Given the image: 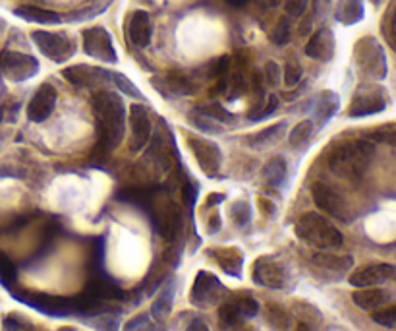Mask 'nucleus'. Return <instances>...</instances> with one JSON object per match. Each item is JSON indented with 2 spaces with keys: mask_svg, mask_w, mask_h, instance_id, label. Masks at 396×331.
I'll return each instance as SVG.
<instances>
[{
  "mask_svg": "<svg viewBox=\"0 0 396 331\" xmlns=\"http://www.w3.org/2000/svg\"><path fill=\"white\" fill-rule=\"evenodd\" d=\"M91 103L97 119V151L109 155L118 148V143L124 138V124H126L124 103L118 93L106 90L95 91Z\"/></svg>",
  "mask_w": 396,
  "mask_h": 331,
  "instance_id": "1",
  "label": "nucleus"
},
{
  "mask_svg": "<svg viewBox=\"0 0 396 331\" xmlns=\"http://www.w3.org/2000/svg\"><path fill=\"white\" fill-rule=\"evenodd\" d=\"M375 157V145L369 140H350L335 145L329 153L327 165L330 173L344 181L358 182L371 165Z\"/></svg>",
  "mask_w": 396,
  "mask_h": 331,
  "instance_id": "2",
  "label": "nucleus"
},
{
  "mask_svg": "<svg viewBox=\"0 0 396 331\" xmlns=\"http://www.w3.org/2000/svg\"><path fill=\"white\" fill-rule=\"evenodd\" d=\"M296 236L307 246L317 250H333L342 246V233L319 213H304L294 225Z\"/></svg>",
  "mask_w": 396,
  "mask_h": 331,
  "instance_id": "3",
  "label": "nucleus"
},
{
  "mask_svg": "<svg viewBox=\"0 0 396 331\" xmlns=\"http://www.w3.org/2000/svg\"><path fill=\"white\" fill-rule=\"evenodd\" d=\"M356 64L361 70V74L373 80H383L387 76V59L383 53L381 45L371 37H364L358 41L354 49Z\"/></svg>",
  "mask_w": 396,
  "mask_h": 331,
  "instance_id": "4",
  "label": "nucleus"
},
{
  "mask_svg": "<svg viewBox=\"0 0 396 331\" xmlns=\"http://www.w3.org/2000/svg\"><path fill=\"white\" fill-rule=\"evenodd\" d=\"M387 107V97H385V90L381 85L375 83H364L359 85L354 97L348 107V116L350 119H361V116H369V114H377L385 111Z\"/></svg>",
  "mask_w": 396,
  "mask_h": 331,
  "instance_id": "5",
  "label": "nucleus"
},
{
  "mask_svg": "<svg viewBox=\"0 0 396 331\" xmlns=\"http://www.w3.org/2000/svg\"><path fill=\"white\" fill-rule=\"evenodd\" d=\"M311 198H314L315 205L319 210L329 213L330 217L338 219L342 223H350L352 217H354L346 198L325 182H315L311 186Z\"/></svg>",
  "mask_w": 396,
  "mask_h": 331,
  "instance_id": "6",
  "label": "nucleus"
},
{
  "mask_svg": "<svg viewBox=\"0 0 396 331\" xmlns=\"http://www.w3.org/2000/svg\"><path fill=\"white\" fill-rule=\"evenodd\" d=\"M31 39L39 47V51L45 54L49 61L56 62V64L66 62L75 53V43L64 33L37 30L31 33Z\"/></svg>",
  "mask_w": 396,
  "mask_h": 331,
  "instance_id": "7",
  "label": "nucleus"
},
{
  "mask_svg": "<svg viewBox=\"0 0 396 331\" xmlns=\"http://www.w3.org/2000/svg\"><path fill=\"white\" fill-rule=\"evenodd\" d=\"M225 293V287L218 281L217 275H213L209 271H199L190 291V301L197 308H211L223 299Z\"/></svg>",
  "mask_w": 396,
  "mask_h": 331,
  "instance_id": "8",
  "label": "nucleus"
},
{
  "mask_svg": "<svg viewBox=\"0 0 396 331\" xmlns=\"http://www.w3.org/2000/svg\"><path fill=\"white\" fill-rule=\"evenodd\" d=\"M0 72L10 82H25L39 72V61L31 54L2 51L0 53Z\"/></svg>",
  "mask_w": 396,
  "mask_h": 331,
  "instance_id": "9",
  "label": "nucleus"
},
{
  "mask_svg": "<svg viewBox=\"0 0 396 331\" xmlns=\"http://www.w3.org/2000/svg\"><path fill=\"white\" fill-rule=\"evenodd\" d=\"M82 37L85 54H89V56L97 59V61L111 62V64L118 61L113 45V37H111V33L105 28L95 25V28H89V30H83Z\"/></svg>",
  "mask_w": 396,
  "mask_h": 331,
  "instance_id": "10",
  "label": "nucleus"
},
{
  "mask_svg": "<svg viewBox=\"0 0 396 331\" xmlns=\"http://www.w3.org/2000/svg\"><path fill=\"white\" fill-rule=\"evenodd\" d=\"M190 150L197 159V165L207 176H217L223 165V151L215 142L205 138H190Z\"/></svg>",
  "mask_w": 396,
  "mask_h": 331,
  "instance_id": "11",
  "label": "nucleus"
},
{
  "mask_svg": "<svg viewBox=\"0 0 396 331\" xmlns=\"http://www.w3.org/2000/svg\"><path fill=\"white\" fill-rule=\"evenodd\" d=\"M252 279L254 283L267 289H283L286 285V270L273 256L257 258L252 270Z\"/></svg>",
  "mask_w": 396,
  "mask_h": 331,
  "instance_id": "12",
  "label": "nucleus"
},
{
  "mask_svg": "<svg viewBox=\"0 0 396 331\" xmlns=\"http://www.w3.org/2000/svg\"><path fill=\"white\" fill-rule=\"evenodd\" d=\"M396 277V267L390 264H371L366 267H359L350 275V285L356 289H366V287H377L387 283Z\"/></svg>",
  "mask_w": 396,
  "mask_h": 331,
  "instance_id": "13",
  "label": "nucleus"
},
{
  "mask_svg": "<svg viewBox=\"0 0 396 331\" xmlns=\"http://www.w3.org/2000/svg\"><path fill=\"white\" fill-rule=\"evenodd\" d=\"M62 76L66 78L68 82L80 85V88H95L103 82L113 80V72L97 66H87V64H75V66L64 68Z\"/></svg>",
  "mask_w": 396,
  "mask_h": 331,
  "instance_id": "14",
  "label": "nucleus"
},
{
  "mask_svg": "<svg viewBox=\"0 0 396 331\" xmlns=\"http://www.w3.org/2000/svg\"><path fill=\"white\" fill-rule=\"evenodd\" d=\"M130 130H132V143L130 150L142 151L151 138V121L149 111L143 105H132L130 107Z\"/></svg>",
  "mask_w": 396,
  "mask_h": 331,
  "instance_id": "15",
  "label": "nucleus"
},
{
  "mask_svg": "<svg viewBox=\"0 0 396 331\" xmlns=\"http://www.w3.org/2000/svg\"><path fill=\"white\" fill-rule=\"evenodd\" d=\"M54 105H56V90L51 83H43L39 85V90L27 105V119L31 122L47 121L53 114Z\"/></svg>",
  "mask_w": 396,
  "mask_h": 331,
  "instance_id": "16",
  "label": "nucleus"
},
{
  "mask_svg": "<svg viewBox=\"0 0 396 331\" xmlns=\"http://www.w3.org/2000/svg\"><path fill=\"white\" fill-rule=\"evenodd\" d=\"M304 53L314 59V61L329 62L335 56V35L330 30H319L315 31L306 43Z\"/></svg>",
  "mask_w": 396,
  "mask_h": 331,
  "instance_id": "17",
  "label": "nucleus"
},
{
  "mask_svg": "<svg viewBox=\"0 0 396 331\" xmlns=\"http://www.w3.org/2000/svg\"><path fill=\"white\" fill-rule=\"evenodd\" d=\"M153 85L168 99H172L174 95H194L195 93L194 82L186 74H180V72H171L165 78H153Z\"/></svg>",
  "mask_w": 396,
  "mask_h": 331,
  "instance_id": "18",
  "label": "nucleus"
},
{
  "mask_svg": "<svg viewBox=\"0 0 396 331\" xmlns=\"http://www.w3.org/2000/svg\"><path fill=\"white\" fill-rule=\"evenodd\" d=\"M159 231L165 236L168 244H174L178 241L180 231H182V213L180 207L174 202H166L163 210L159 213Z\"/></svg>",
  "mask_w": 396,
  "mask_h": 331,
  "instance_id": "19",
  "label": "nucleus"
},
{
  "mask_svg": "<svg viewBox=\"0 0 396 331\" xmlns=\"http://www.w3.org/2000/svg\"><path fill=\"white\" fill-rule=\"evenodd\" d=\"M128 35L135 47H142V49L149 47L151 37H153V23L145 10H135L132 14L128 23Z\"/></svg>",
  "mask_w": 396,
  "mask_h": 331,
  "instance_id": "20",
  "label": "nucleus"
},
{
  "mask_svg": "<svg viewBox=\"0 0 396 331\" xmlns=\"http://www.w3.org/2000/svg\"><path fill=\"white\" fill-rule=\"evenodd\" d=\"M211 258H215L225 273L232 275V277H240L242 275V265H244V254L240 252V248L230 246V248H215L209 252Z\"/></svg>",
  "mask_w": 396,
  "mask_h": 331,
  "instance_id": "21",
  "label": "nucleus"
},
{
  "mask_svg": "<svg viewBox=\"0 0 396 331\" xmlns=\"http://www.w3.org/2000/svg\"><path fill=\"white\" fill-rule=\"evenodd\" d=\"M286 174H288V165H286L284 157L277 155V157H273L267 165L263 167L261 179H263V182L269 186V188L278 190L284 186V182H286Z\"/></svg>",
  "mask_w": 396,
  "mask_h": 331,
  "instance_id": "22",
  "label": "nucleus"
},
{
  "mask_svg": "<svg viewBox=\"0 0 396 331\" xmlns=\"http://www.w3.org/2000/svg\"><path fill=\"white\" fill-rule=\"evenodd\" d=\"M389 294L383 289L377 287H366V289H359L356 293L352 294V301L356 306H359L361 310H377L381 308L383 304L387 302Z\"/></svg>",
  "mask_w": 396,
  "mask_h": 331,
  "instance_id": "23",
  "label": "nucleus"
},
{
  "mask_svg": "<svg viewBox=\"0 0 396 331\" xmlns=\"http://www.w3.org/2000/svg\"><path fill=\"white\" fill-rule=\"evenodd\" d=\"M14 14L18 16V18L25 20V22L43 23V25L58 23L60 20H62V18H60L56 12H53V10H45V8L31 6V4H25V6H18L14 10Z\"/></svg>",
  "mask_w": 396,
  "mask_h": 331,
  "instance_id": "24",
  "label": "nucleus"
},
{
  "mask_svg": "<svg viewBox=\"0 0 396 331\" xmlns=\"http://www.w3.org/2000/svg\"><path fill=\"white\" fill-rule=\"evenodd\" d=\"M338 105H340V101H338V95L335 91H323L321 95L317 97V105H315V121H317V124H321V126L327 124L337 114Z\"/></svg>",
  "mask_w": 396,
  "mask_h": 331,
  "instance_id": "25",
  "label": "nucleus"
},
{
  "mask_svg": "<svg viewBox=\"0 0 396 331\" xmlns=\"http://www.w3.org/2000/svg\"><path fill=\"white\" fill-rule=\"evenodd\" d=\"M314 264L321 270L333 271V273H346L354 265L352 256H337V254H327V252H317L314 254Z\"/></svg>",
  "mask_w": 396,
  "mask_h": 331,
  "instance_id": "26",
  "label": "nucleus"
},
{
  "mask_svg": "<svg viewBox=\"0 0 396 331\" xmlns=\"http://www.w3.org/2000/svg\"><path fill=\"white\" fill-rule=\"evenodd\" d=\"M337 20L344 25L358 23L364 18V2L361 0H337Z\"/></svg>",
  "mask_w": 396,
  "mask_h": 331,
  "instance_id": "27",
  "label": "nucleus"
},
{
  "mask_svg": "<svg viewBox=\"0 0 396 331\" xmlns=\"http://www.w3.org/2000/svg\"><path fill=\"white\" fill-rule=\"evenodd\" d=\"M265 316H267V322L273 330L277 331H288L292 322V316L288 310L280 306V304H275V302H269L265 306Z\"/></svg>",
  "mask_w": 396,
  "mask_h": 331,
  "instance_id": "28",
  "label": "nucleus"
},
{
  "mask_svg": "<svg viewBox=\"0 0 396 331\" xmlns=\"http://www.w3.org/2000/svg\"><path fill=\"white\" fill-rule=\"evenodd\" d=\"M284 128H286V122H278V124H273L269 128L261 130V132H257V134L249 136L247 138V142L249 145H269V143H275L284 134Z\"/></svg>",
  "mask_w": 396,
  "mask_h": 331,
  "instance_id": "29",
  "label": "nucleus"
},
{
  "mask_svg": "<svg viewBox=\"0 0 396 331\" xmlns=\"http://www.w3.org/2000/svg\"><path fill=\"white\" fill-rule=\"evenodd\" d=\"M172 299H174V285H168L166 289H163V293L159 296L157 301L153 302V308H151V314L157 322H163L172 310Z\"/></svg>",
  "mask_w": 396,
  "mask_h": 331,
  "instance_id": "30",
  "label": "nucleus"
},
{
  "mask_svg": "<svg viewBox=\"0 0 396 331\" xmlns=\"http://www.w3.org/2000/svg\"><path fill=\"white\" fill-rule=\"evenodd\" d=\"M242 320V312L238 308V301H228L218 308V322L223 327H232V325L240 324Z\"/></svg>",
  "mask_w": 396,
  "mask_h": 331,
  "instance_id": "31",
  "label": "nucleus"
},
{
  "mask_svg": "<svg viewBox=\"0 0 396 331\" xmlns=\"http://www.w3.org/2000/svg\"><path fill=\"white\" fill-rule=\"evenodd\" d=\"M314 134V122L311 121H302L298 122L294 128L290 130V136H288V142L290 145H299V143H306L309 138Z\"/></svg>",
  "mask_w": 396,
  "mask_h": 331,
  "instance_id": "32",
  "label": "nucleus"
},
{
  "mask_svg": "<svg viewBox=\"0 0 396 331\" xmlns=\"http://www.w3.org/2000/svg\"><path fill=\"white\" fill-rule=\"evenodd\" d=\"M16 277H18L16 265L12 264L10 258L4 256V254L0 252V283L6 287V289H12V285L16 283Z\"/></svg>",
  "mask_w": 396,
  "mask_h": 331,
  "instance_id": "33",
  "label": "nucleus"
},
{
  "mask_svg": "<svg viewBox=\"0 0 396 331\" xmlns=\"http://www.w3.org/2000/svg\"><path fill=\"white\" fill-rule=\"evenodd\" d=\"M230 217L238 227H246L252 221V207L247 202H234L230 205Z\"/></svg>",
  "mask_w": 396,
  "mask_h": 331,
  "instance_id": "34",
  "label": "nucleus"
},
{
  "mask_svg": "<svg viewBox=\"0 0 396 331\" xmlns=\"http://www.w3.org/2000/svg\"><path fill=\"white\" fill-rule=\"evenodd\" d=\"M271 41L278 47H284L290 41V20H288V16H284V18L278 20L275 30L271 33Z\"/></svg>",
  "mask_w": 396,
  "mask_h": 331,
  "instance_id": "35",
  "label": "nucleus"
},
{
  "mask_svg": "<svg viewBox=\"0 0 396 331\" xmlns=\"http://www.w3.org/2000/svg\"><path fill=\"white\" fill-rule=\"evenodd\" d=\"M113 82L116 83V88L120 90V93H124V95H130V97L134 99H143V93L137 88H135V83L124 74H118V72H113Z\"/></svg>",
  "mask_w": 396,
  "mask_h": 331,
  "instance_id": "36",
  "label": "nucleus"
},
{
  "mask_svg": "<svg viewBox=\"0 0 396 331\" xmlns=\"http://www.w3.org/2000/svg\"><path fill=\"white\" fill-rule=\"evenodd\" d=\"M190 122H192L194 126H197L199 130H203V132H209V134H221V132H223V128H218L217 122L213 121V119H209L207 114L199 113V111L190 114Z\"/></svg>",
  "mask_w": 396,
  "mask_h": 331,
  "instance_id": "37",
  "label": "nucleus"
},
{
  "mask_svg": "<svg viewBox=\"0 0 396 331\" xmlns=\"http://www.w3.org/2000/svg\"><path fill=\"white\" fill-rule=\"evenodd\" d=\"M371 320L375 324L383 325V327H395L396 325V304L392 306H385V308L373 310Z\"/></svg>",
  "mask_w": 396,
  "mask_h": 331,
  "instance_id": "38",
  "label": "nucleus"
},
{
  "mask_svg": "<svg viewBox=\"0 0 396 331\" xmlns=\"http://www.w3.org/2000/svg\"><path fill=\"white\" fill-rule=\"evenodd\" d=\"M199 113L207 114L209 119H213V121H218L221 124H230V122H234V116H232L230 113H226L225 107L218 105V103H211V105H205L199 109Z\"/></svg>",
  "mask_w": 396,
  "mask_h": 331,
  "instance_id": "39",
  "label": "nucleus"
},
{
  "mask_svg": "<svg viewBox=\"0 0 396 331\" xmlns=\"http://www.w3.org/2000/svg\"><path fill=\"white\" fill-rule=\"evenodd\" d=\"M369 142H383L389 145H396V126H381L367 134Z\"/></svg>",
  "mask_w": 396,
  "mask_h": 331,
  "instance_id": "40",
  "label": "nucleus"
},
{
  "mask_svg": "<svg viewBox=\"0 0 396 331\" xmlns=\"http://www.w3.org/2000/svg\"><path fill=\"white\" fill-rule=\"evenodd\" d=\"M2 331H35V330H33V325H31L27 320H23L22 316L10 314V316L4 318V322H2Z\"/></svg>",
  "mask_w": 396,
  "mask_h": 331,
  "instance_id": "41",
  "label": "nucleus"
},
{
  "mask_svg": "<svg viewBox=\"0 0 396 331\" xmlns=\"http://www.w3.org/2000/svg\"><path fill=\"white\" fill-rule=\"evenodd\" d=\"M124 331H157V325L151 322L147 314H140L124 325Z\"/></svg>",
  "mask_w": 396,
  "mask_h": 331,
  "instance_id": "42",
  "label": "nucleus"
},
{
  "mask_svg": "<svg viewBox=\"0 0 396 331\" xmlns=\"http://www.w3.org/2000/svg\"><path fill=\"white\" fill-rule=\"evenodd\" d=\"M302 80V66L298 62H288L283 70V82L288 85V88H296Z\"/></svg>",
  "mask_w": 396,
  "mask_h": 331,
  "instance_id": "43",
  "label": "nucleus"
},
{
  "mask_svg": "<svg viewBox=\"0 0 396 331\" xmlns=\"http://www.w3.org/2000/svg\"><path fill=\"white\" fill-rule=\"evenodd\" d=\"M238 308L242 312V318H255L259 314V302L252 296H242L238 299Z\"/></svg>",
  "mask_w": 396,
  "mask_h": 331,
  "instance_id": "44",
  "label": "nucleus"
},
{
  "mask_svg": "<svg viewBox=\"0 0 396 331\" xmlns=\"http://www.w3.org/2000/svg\"><path fill=\"white\" fill-rule=\"evenodd\" d=\"M277 107H278V99L275 97V95H269L265 107H263L261 111H257L255 114H252V116H249V121H263V119H267V116H271V114L277 111Z\"/></svg>",
  "mask_w": 396,
  "mask_h": 331,
  "instance_id": "45",
  "label": "nucleus"
},
{
  "mask_svg": "<svg viewBox=\"0 0 396 331\" xmlns=\"http://www.w3.org/2000/svg\"><path fill=\"white\" fill-rule=\"evenodd\" d=\"M307 4H309V0H286L284 10H286V14L290 16V18H299V16L306 12Z\"/></svg>",
  "mask_w": 396,
  "mask_h": 331,
  "instance_id": "46",
  "label": "nucleus"
},
{
  "mask_svg": "<svg viewBox=\"0 0 396 331\" xmlns=\"http://www.w3.org/2000/svg\"><path fill=\"white\" fill-rule=\"evenodd\" d=\"M230 68V59L228 56H221L215 62H211L209 66V76L211 78H223Z\"/></svg>",
  "mask_w": 396,
  "mask_h": 331,
  "instance_id": "47",
  "label": "nucleus"
},
{
  "mask_svg": "<svg viewBox=\"0 0 396 331\" xmlns=\"http://www.w3.org/2000/svg\"><path fill=\"white\" fill-rule=\"evenodd\" d=\"M265 80H267V83H271V85L280 83V80H283V70H280V66H278L277 62H267V66H265Z\"/></svg>",
  "mask_w": 396,
  "mask_h": 331,
  "instance_id": "48",
  "label": "nucleus"
},
{
  "mask_svg": "<svg viewBox=\"0 0 396 331\" xmlns=\"http://www.w3.org/2000/svg\"><path fill=\"white\" fill-rule=\"evenodd\" d=\"M207 229H209L211 234H215L221 231V217H218V213H215V215L209 219V227H207Z\"/></svg>",
  "mask_w": 396,
  "mask_h": 331,
  "instance_id": "49",
  "label": "nucleus"
},
{
  "mask_svg": "<svg viewBox=\"0 0 396 331\" xmlns=\"http://www.w3.org/2000/svg\"><path fill=\"white\" fill-rule=\"evenodd\" d=\"M186 331H209V327H207V324L203 320H194L192 324L187 325Z\"/></svg>",
  "mask_w": 396,
  "mask_h": 331,
  "instance_id": "50",
  "label": "nucleus"
},
{
  "mask_svg": "<svg viewBox=\"0 0 396 331\" xmlns=\"http://www.w3.org/2000/svg\"><path fill=\"white\" fill-rule=\"evenodd\" d=\"M259 205H261V210L267 213V215H275V205L269 202V200H265V198H259Z\"/></svg>",
  "mask_w": 396,
  "mask_h": 331,
  "instance_id": "51",
  "label": "nucleus"
},
{
  "mask_svg": "<svg viewBox=\"0 0 396 331\" xmlns=\"http://www.w3.org/2000/svg\"><path fill=\"white\" fill-rule=\"evenodd\" d=\"M223 200H225V196H223V194H211V196L207 198V205H211V203L215 205V203L223 202Z\"/></svg>",
  "mask_w": 396,
  "mask_h": 331,
  "instance_id": "52",
  "label": "nucleus"
},
{
  "mask_svg": "<svg viewBox=\"0 0 396 331\" xmlns=\"http://www.w3.org/2000/svg\"><path fill=\"white\" fill-rule=\"evenodd\" d=\"M226 2H228V4H230V6H234V8H242V6H246L249 0H226Z\"/></svg>",
  "mask_w": 396,
  "mask_h": 331,
  "instance_id": "53",
  "label": "nucleus"
},
{
  "mask_svg": "<svg viewBox=\"0 0 396 331\" xmlns=\"http://www.w3.org/2000/svg\"><path fill=\"white\" fill-rule=\"evenodd\" d=\"M296 331H311L309 330V325L304 324V322H299L298 325H296Z\"/></svg>",
  "mask_w": 396,
  "mask_h": 331,
  "instance_id": "54",
  "label": "nucleus"
},
{
  "mask_svg": "<svg viewBox=\"0 0 396 331\" xmlns=\"http://www.w3.org/2000/svg\"><path fill=\"white\" fill-rule=\"evenodd\" d=\"M2 116H4V109H0V121H2Z\"/></svg>",
  "mask_w": 396,
  "mask_h": 331,
  "instance_id": "55",
  "label": "nucleus"
},
{
  "mask_svg": "<svg viewBox=\"0 0 396 331\" xmlns=\"http://www.w3.org/2000/svg\"><path fill=\"white\" fill-rule=\"evenodd\" d=\"M60 331H74V330H70V327H64V330H60Z\"/></svg>",
  "mask_w": 396,
  "mask_h": 331,
  "instance_id": "56",
  "label": "nucleus"
}]
</instances>
